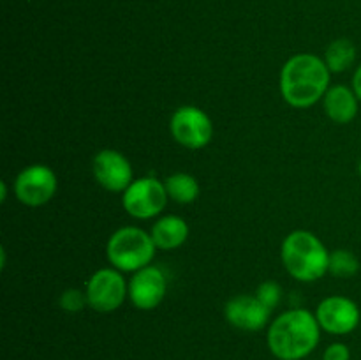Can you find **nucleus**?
Returning <instances> with one entry per match:
<instances>
[{"label":"nucleus","mask_w":361,"mask_h":360,"mask_svg":"<svg viewBox=\"0 0 361 360\" xmlns=\"http://www.w3.org/2000/svg\"><path fill=\"white\" fill-rule=\"evenodd\" d=\"M321 330L331 335H348L358 328L361 313L355 300L342 295H331L321 300L316 309Z\"/></svg>","instance_id":"9d476101"},{"label":"nucleus","mask_w":361,"mask_h":360,"mask_svg":"<svg viewBox=\"0 0 361 360\" xmlns=\"http://www.w3.org/2000/svg\"><path fill=\"white\" fill-rule=\"evenodd\" d=\"M189 224L183 217L175 214L162 215L150 229L152 240L159 251H175L189 239Z\"/></svg>","instance_id":"4468645a"},{"label":"nucleus","mask_w":361,"mask_h":360,"mask_svg":"<svg viewBox=\"0 0 361 360\" xmlns=\"http://www.w3.org/2000/svg\"><path fill=\"white\" fill-rule=\"evenodd\" d=\"M331 71L321 56L312 53L293 55L281 69L279 88L289 106L305 109L319 102L330 88Z\"/></svg>","instance_id":"f257e3e1"},{"label":"nucleus","mask_w":361,"mask_h":360,"mask_svg":"<svg viewBox=\"0 0 361 360\" xmlns=\"http://www.w3.org/2000/svg\"><path fill=\"white\" fill-rule=\"evenodd\" d=\"M164 187L169 200L178 205L194 203L200 196V184H197L196 176L190 173H173L168 179H164Z\"/></svg>","instance_id":"2eb2a0df"},{"label":"nucleus","mask_w":361,"mask_h":360,"mask_svg":"<svg viewBox=\"0 0 361 360\" xmlns=\"http://www.w3.org/2000/svg\"><path fill=\"white\" fill-rule=\"evenodd\" d=\"M92 173L95 182L108 193L122 194L134 182L130 161L115 148H102L94 155Z\"/></svg>","instance_id":"1a4fd4ad"},{"label":"nucleus","mask_w":361,"mask_h":360,"mask_svg":"<svg viewBox=\"0 0 361 360\" xmlns=\"http://www.w3.org/2000/svg\"><path fill=\"white\" fill-rule=\"evenodd\" d=\"M360 260L355 253L349 249H337L330 253V267L328 274L338 279H351L358 274Z\"/></svg>","instance_id":"f3484780"},{"label":"nucleus","mask_w":361,"mask_h":360,"mask_svg":"<svg viewBox=\"0 0 361 360\" xmlns=\"http://www.w3.org/2000/svg\"><path fill=\"white\" fill-rule=\"evenodd\" d=\"M59 306L66 313H80V311H83L88 306L87 293L78 288L63 289L59 296Z\"/></svg>","instance_id":"a211bd4d"},{"label":"nucleus","mask_w":361,"mask_h":360,"mask_svg":"<svg viewBox=\"0 0 361 360\" xmlns=\"http://www.w3.org/2000/svg\"><path fill=\"white\" fill-rule=\"evenodd\" d=\"M59 189L56 173L46 164H30L18 173L14 180V196L30 208H37L53 200Z\"/></svg>","instance_id":"6e6552de"},{"label":"nucleus","mask_w":361,"mask_h":360,"mask_svg":"<svg viewBox=\"0 0 361 360\" xmlns=\"http://www.w3.org/2000/svg\"><path fill=\"white\" fill-rule=\"evenodd\" d=\"M358 173H360V176H361V161H360V164H358Z\"/></svg>","instance_id":"5701e85b"},{"label":"nucleus","mask_w":361,"mask_h":360,"mask_svg":"<svg viewBox=\"0 0 361 360\" xmlns=\"http://www.w3.org/2000/svg\"><path fill=\"white\" fill-rule=\"evenodd\" d=\"M281 260L288 274L300 282H316L328 274L330 251L307 229H295L282 240Z\"/></svg>","instance_id":"7ed1b4c3"},{"label":"nucleus","mask_w":361,"mask_h":360,"mask_svg":"<svg viewBox=\"0 0 361 360\" xmlns=\"http://www.w3.org/2000/svg\"><path fill=\"white\" fill-rule=\"evenodd\" d=\"M356 60V46L349 39H335L324 52V62L331 73H345Z\"/></svg>","instance_id":"dca6fc26"},{"label":"nucleus","mask_w":361,"mask_h":360,"mask_svg":"<svg viewBox=\"0 0 361 360\" xmlns=\"http://www.w3.org/2000/svg\"><path fill=\"white\" fill-rule=\"evenodd\" d=\"M353 90H355L356 97H358L361 102V64L356 67L355 74H353Z\"/></svg>","instance_id":"412c9836"},{"label":"nucleus","mask_w":361,"mask_h":360,"mask_svg":"<svg viewBox=\"0 0 361 360\" xmlns=\"http://www.w3.org/2000/svg\"><path fill=\"white\" fill-rule=\"evenodd\" d=\"M155 249L150 233L137 226H123L113 232L106 242V258L116 270L134 274L152 265Z\"/></svg>","instance_id":"20e7f679"},{"label":"nucleus","mask_w":361,"mask_h":360,"mask_svg":"<svg viewBox=\"0 0 361 360\" xmlns=\"http://www.w3.org/2000/svg\"><path fill=\"white\" fill-rule=\"evenodd\" d=\"M256 296L259 299V302L263 304V306H267L268 309L274 311L275 307L281 304V299H282L281 284L275 281L261 282L256 289Z\"/></svg>","instance_id":"6ab92c4d"},{"label":"nucleus","mask_w":361,"mask_h":360,"mask_svg":"<svg viewBox=\"0 0 361 360\" xmlns=\"http://www.w3.org/2000/svg\"><path fill=\"white\" fill-rule=\"evenodd\" d=\"M360 99L356 97L355 90L345 85H334L328 88L323 97V108L331 122L344 126L353 122L358 115Z\"/></svg>","instance_id":"ddd939ff"},{"label":"nucleus","mask_w":361,"mask_h":360,"mask_svg":"<svg viewBox=\"0 0 361 360\" xmlns=\"http://www.w3.org/2000/svg\"><path fill=\"white\" fill-rule=\"evenodd\" d=\"M323 360H351V349L344 342H331L324 349Z\"/></svg>","instance_id":"aec40b11"},{"label":"nucleus","mask_w":361,"mask_h":360,"mask_svg":"<svg viewBox=\"0 0 361 360\" xmlns=\"http://www.w3.org/2000/svg\"><path fill=\"white\" fill-rule=\"evenodd\" d=\"M271 311L259 302L256 295H236L224 306V316L231 327L243 332H257L270 320Z\"/></svg>","instance_id":"f8f14e48"},{"label":"nucleus","mask_w":361,"mask_h":360,"mask_svg":"<svg viewBox=\"0 0 361 360\" xmlns=\"http://www.w3.org/2000/svg\"><path fill=\"white\" fill-rule=\"evenodd\" d=\"M168 293V277L155 265L134 272L129 279V300L140 311H152L162 304Z\"/></svg>","instance_id":"9b49d317"},{"label":"nucleus","mask_w":361,"mask_h":360,"mask_svg":"<svg viewBox=\"0 0 361 360\" xmlns=\"http://www.w3.org/2000/svg\"><path fill=\"white\" fill-rule=\"evenodd\" d=\"M6 198H7V184L4 182H0V201H6Z\"/></svg>","instance_id":"4be33fe9"},{"label":"nucleus","mask_w":361,"mask_h":360,"mask_svg":"<svg viewBox=\"0 0 361 360\" xmlns=\"http://www.w3.org/2000/svg\"><path fill=\"white\" fill-rule=\"evenodd\" d=\"M168 193L164 182L155 176H141L134 179V182L122 193V207L130 217L154 219L161 214L168 205Z\"/></svg>","instance_id":"39448f33"},{"label":"nucleus","mask_w":361,"mask_h":360,"mask_svg":"<svg viewBox=\"0 0 361 360\" xmlns=\"http://www.w3.org/2000/svg\"><path fill=\"white\" fill-rule=\"evenodd\" d=\"M321 327L316 314L296 307L279 314L268 327L267 342L279 360H303L319 344Z\"/></svg>","instance_id":"f03ea898"},{"label":"nucleus","mask_w":361,"mask_h":360,"mask_svg":"<svg viewBox=\"0 0 361 360\" xmlns=\"http://www.w3.org/2000/svg\"><path fill=\"white\" fill-rule=\"evenodd\" d=\"M123 272L113 267L99 268L85 286L88 307L97 313H113L129 296V282L123 277Z\"/></svg>","instance_id":"0eeeda50"},{"label":"nucleus","mask_w":361,"mask_h":360,"mask_svg":"<svg viewBox=\"0 0 361 360\" xmlns=\"http://www.w3.org/2000/svg\"><path fill=\"white\" fill-rule=\"evenodd\" d=\"M169 131L178 145L189 150H201L214 138V122L204 109L185 104L173 112Z\"/></svg>","instance_id":"423d86ee"}]
</instances>
